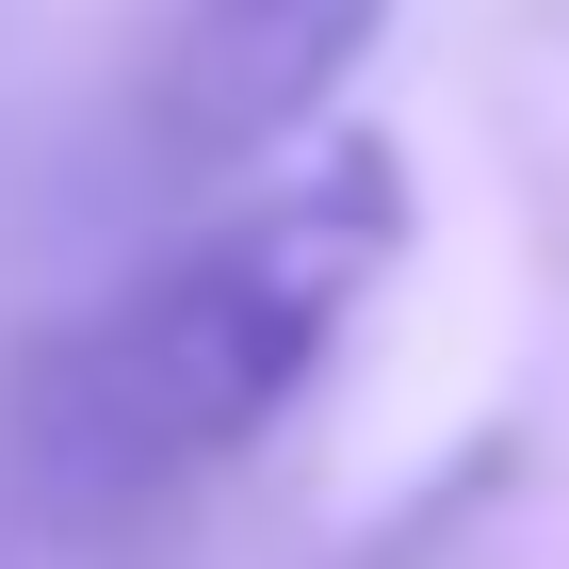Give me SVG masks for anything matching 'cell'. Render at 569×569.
<instances>
[{
	"mask_svg": "<svg viewBox=\"0 0 569 569\" xmlns=\"http://www.w3.org/2000/svg\"><path fill=\"white\" fill-rule=\"evenodd\" d=\"M407 228H423V196H407L391 131H326L293 163L228 179L131 293L66 309L17 358L0 439H17L33 505L131 521V505L212 488L244 439H277L309 407V375L342 358V326L375 309V277L407 261Z\"/></svg>",
	"mask_w": 569,
	"mask_h": 569,
	"instance_id": "6da1fadb",
	"label": "cell"
},
{
	"mask_svg": "<svg viewBox=\"0 0 569 569\" xmlns=\"http://www.w3.org/2000/svg\"><path fill=\"white\" fill-rule=\"evenodd\" d=\"M391 0H163L147 49V163L163 179H261L309 147V114L358 82Z\"/></svg>",
	"mask_w": 569,
	"mask_h": 569,
	"instance_id": "7a4b0ae2",
	"label": "cell"
}]
</instances>
